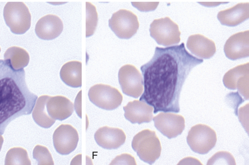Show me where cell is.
I'll return each instance as SVG.
<instances>
[{"mask_svg": "<svg viewBox=\"0 0 249 165\" xmlns=\"http://www.w3.org/2000/svg\"><path fill=\"white\" fill-rule=\"evenodd\" d=\"M49 115L55 120L62 121L69 117L74 110L73 103L62 95L49 96L46 103Z\"/></svg>", "mask_w": 249, "mask_h": 165, "instance_id": "2e32d148", "label": "cell"}, {"mask_svg": "<svg viewBox=\"0 0 249 165\" xmlns=\"http://www.w3.org/2000/svg\"><path fill=\"white\" fill-rule=\"evenodd\" d=\"M110 165H136L134 158L128 154H123L117 156Z\"/></svg>", "mask_w": 249, "mask_h": 165, "instance_id": "83f0119b", "label": "cell"}, {"mask_svg": "<svg viewBox=\"0 0 249 165\" xmlns=\"http://www.w3.org/2000/svg\"><path fill=\"white\" fill-rule=\"evenodd\" d=\"M246 74H249V62L237 66L228 71L223 77V84L229 89L236 90V81L241 76Z\"/></svg>", "mask_w": 249, "mask_h": 165, "instance_id": "7402d4cb", "label": "cell"}, {"mask_svg": "<svg viewBox=\"0 0 249 165\" xmlns=\"http://www.w3.org/2000/svg\"><path fill=\"white\" fill-rule=\"evenodd\" d=\"M203 62L186 50L184 42L156 47L152 58L141 67L144 91L140 100L152 106L154 113L179 112L183 85L192 69Z\"/></svg>", "mask_w": 249, "mask_h": 165, "instance_id": "6da1fadb", "label": "cell"}, {"mask_svg": "<svg viewBox=\"0 0 249 165\" xmlns=\"http://www.w3.org/2000/svg\"><path fill=\"white\" fill-rule=\"evenodd\" d=\"M4 60H9L12 68L16 70L26 67L30 60L28 52L24 49L12 46L8 48L4 54Z\"/></svg>", "mask_w": 249, "mask_h": 165, "instance_id": "44dd1931", "label": "cell"}, {"mask_svg": "<svg viewBox=\"0 0 249 165\" xmlns=\"http://www.w3.org/2000/svg\"><path fill=\"white\" fill-rule=\"evenodd\" d=\"M186 46L193 55L201 59H209L216 52L215 43L201 34L189 36Z\"/></svg>", "mask_w": 249, "mask_h": 165, "instance_id": "ac0fdd59", "label": "cell"}, {"mask_svg": "<svg viewBox=\"0 0 249 165\" xmlns=\"http://www.w3.org/2000/svg\"><path fill=\"white\" fill-rule=\"evenodd\" d=\"M88 96L93 104L106 110L116 109L123 101V96L118 89L103 84L92 86L89 91Z\"/></svg>", "mask_w": 249, "mask_h": 165, "instance_id": "52a82bcc", "label": "cell"}, {"mask_svg": "<svg viewBox=\"0 0 249 165\" xmlns=\"http://www.w3.org/2000/svg\"><path fill=\"white\" fill-rule=\"evenodd\" d=\"M131 146L140 159L149 165L154 164L160 155V140L156 132L149 129L136 134L133 138Z\"/></svg>", "mask_w": 249, "mask_h": 165, "instance_id": "3957f363", "label": "cell"}, {"mask_svg": "<svg viewBox=\"0 0 249 165\" xmlns=\"http://www.w3.org/2000/svg\"><path fill=\"white\" fill-rule=\"evenodd\" d=\"M3 143V138L1 134H0V151L1 150Z\"/></svg>", "mask_w": 249, "mask_h": 165, "instance_id": "f546056e", "label": "cell"}, {"mask_svg": "<svg viewBox=\"0 0 249 165\" xmlns=\"http://www.w3.org/2000/svg\"><path fill=\"white\" fill-rule=\"evenodd\" d=\"M119 82L124 93L138 98L143 91L142 75L135 66L131 64L123 66L118 73Z\"/></svg>", "mask_w": 249, "mask_h": 165, "instance_id": "9c48e42d", "label": "cell"}, {"mask_svg": "<svg viewBox=\"0 0 249 165\" xmlns=\"http://www.w3.org/2000/svg\"><path fill=\"white\" fill-rule=\"evenodd\" d=\"M224 51L225 55L232 60L249 56V31L240 32L231 36L226 41Z\"/></svg>", "mask_w": 249, "mask_h": 165, "instance_id": "7c38bea8", "label": "cell"}, {"mask_svg": "<svg viewBox=\"0 0 249 165\" xmlns=\"http://www.w3.org/2000/svg\"><path fill=\"white\" fill-rule=\"evenodd\" d=\"M3 17L6 25L15 34H23L30 28L31 15L23 2H8L3 9Z\"/></svg>", "mask_w": 249, "mask_h": 165, "instance_id": "277c9868", "label": "cell"}, {"mask_svg": "<svg viewBox=\"0 0 249 165\" xmlns=\"http://www.w3.org/2000/svg\"><path fill=\"white\" fill-rule=\"evenodd\" d=\"M86 36H92L98 22V14L95 6L89 2H86Z\"/></svg>", "mask_w": 249, "mask_h": 165, "instance_id": "cb8c5ba5", "label": "cell"}, {"mask_svg": "<svg viewBox=\"0 0 249 165\" xmlns=\"http://www.w3.org/2000/svg\"><path fill=\"white\" fill-rule=\"evenodd\" d=\"M123 109L125 118L132 124L149 123L153 119V107L142 101H130Z\"/></svg>", "mask_w": 249, "mask_h": 165, "instance_id": "9a60e30c", "label": "cell"}, {"mask_svg": "<svg viewBox=\"0 0 249 165\" xmlns=\"http://www.w3.org/2000/svg\"></svg>", "mask_w": 249, "mask_h": 165, "instance_id": "4dcf8cb0", "label": "cell"}, {"mask_svg": "<svg viewBox=\"0 0 249 165\" xmlns=\"http://www.w3.org/2000/svg\"><path fill=\"white\" fill-rule=\"evenodd\" d=\"M108 25L117 37L129 39L137 33L139 22L137 16L132 12L121 9L112 14Z\"/></svg>", "mask_w": 249, "mask_h": 165, "instance_id": "ba28073f", "label": "cell"}, {"mask_svg": "<svg viewBox=\"0 0 249 165\" xmlns=\"http://www.w3.org/2000/svg\"><path fill=\"white\" fill-rule=\"evenodd\" d=\"M4 164L30 165L31 162L26 149L20 147H15L10 148L7 152Z\"/></svg>", "mask_w": 249, "mask_h": 165, "instance_id": "603a6c76", "label": "cell"}, {"mask_svg": "<svg viewBox=\"0 0 249 165\" xmlns=\"http://www.w3.org/2000/svg\"><path fill=\"white\" fill-rule=\"evenodd\" d=\"M216 141L215 131L204 124L193 126L187 137V142L191 149L200 154L208 153L215 146Z\"/></svg>", "mask_w": 249, "mask_h": 165, "instance_id": "8992f818", "label": "cell"}, {"mask_svg": "<svg viewBox=\"0 0 249 165\" xmlns=\"http://www.w3.org/2000/svg\"><path fill=\"white\" fill-rule=\"evenodd\" d=\"M200 4L208 7L215 6L223 3L222 2H199Z\"/></svg>", "mask_w": 249, "mask_h": 165, "instance_id": "f1b7e54d", "label": "cell"}, {"mask_svg": "<svg viewBox=\"0 0 249 165\" xmlns=\"http://www.w3.org/2000/svg\"><path fill=\"white\" fill-rule=\"evenodd\" d=\"M49 96L41 95L37 99L32 112V117L35 122L40 127L48 128L55 122L51 117L45 109L46 103Z\"/></svg>", "mask_w": 249, "mask_h": 165, "instance_id": "ffe728a7", "label": "cell"}, {"mask_svg": "<svg viewBox=\"0 0 249 165\" xmlns=\"http://www.w3.org/2000/svg\"><path fill=\"white\" fill-rule=\"evenodd\" d=\"M63 29V23L57 16L48 14L41 18L35 27L36 36L43 40H52L58 37Z\"/></svg>", "mask_w": 249, "mask_h": 165, "instance_id": "5bb4252c", "label": "cell"}, {"mask_svg": "<svg viewBox=\"0 0 249 165\" xmlns=\"http://www.w3.org/2000/svg\"><path fill=\"white\" fill-rule=\"evenodd\" d=\"M150 36L159 44L172 46L180 41L178 25L168 17L154 19L149 28Z\"/></svg>", "mask_w": 249, "mask_h": 165, "instance_id": "5b68a950", "label": "cell"}, {"mask_svg": "<svg viewBox=\"0 0 249 165\" xmlns=\"http://www.w3.org/2000/svg\"><path fill=\"white\" fill-rule=\"evenodd\" d=\"M94 139L97 144L105 149H117L124 143L126 135L120 128L104 126L95 132Z\"/></svg>", "mask_w": 249, "mask_h": 165, "instance_id": "4fadbf2b", "label": "cell"}, {"mask_svg": "<svg viewBox=\"0 0 249 165\" xmlns=\"http://www.w3.org/2000/svg\"><path fill=\"white\" fill-rule=\"evenodd\" d=\"M131 4L133 7L137 8L141 12H149L155 10L159 2H132Z\"/></svg>", "mask_w": 249, "mask_h": 165, "instance_id": "4316f807", "label": "cell"}, {"mask_svg": "<svg viewBox=\"0 0 249 165\" xmlns=\"http://www.w3.org/2000/svg\"><path fill=\"white\" fill-rule=\"evenodd\" d=\"M37 99L27 87L24 69L14 70L9 60L0 59V134L15 119L30 115Z\"/></svg>", "mask_w": 249, "mask_h": 165, "instance_id": "7a4b0ae2", "label": "cell"}, {"mask_svg": "<svg viewBox=\"0 0 249 165\" xmlns=\"http://www.w3.org/2000/svg\"><path fill=\"white\" fill-rule=\"evenodd\" d=\"M156 128L168 139L180 135L185 128V119L181 115L162 112L153 118Z\"/></svg>", "mask_w": 249, "mask_h": 165, "instance_id": "8fae6325", "label": "cell"}, {"mask_svg": "<svg viewBox=\"0 0 249 165\" xmlns=\"http://www.w3.org/2000/svg\"><path fill=\"white\" fill-rule=\"evenodd\" d=\"M33 157L37 161L38 165L54 164L50 151L43 146L37 145L35 146L33 151Z\"/></svg>", "mask_w": 249, "mask_h": 165, "instance_id": "d4e9b609", "label": "cell"}, {"mask_svg": "<svg viewBox=\"0 0 249 165\" xmlns=\"http://www.w3.org/2000/svg\"><path fill=\"white\" fill-rule=\"evenodd\" d=\"M236 165L232 155L227 151H219L213 155L207 162V165Z\"/></svg>", "mask_w": 249, "mask_h": 165, "instance_id": "484cf974", "label": "cell"}, {"mask_svg": "<svg viewBox=\"0 0 249 165\" xmlns=\"http://www.w3.org/2000/svg\"><path fill=\"white\" fill-rule=\"evenodd\" d=\"M53 146L61 155H68L74 151L79 141L77 131L69 124H61L54 131Z\"/></svg>", "mask_w": 249, "mask_h": 165, "instance_id": "30bf717a", "label": "cell"}, {"mask_svg": "<svg viewBox=\"0 0 249 165\" xmlns=\"http://www.w3.org/2000/svg\"><path fill=\"white\" fill-rule=\"evenodd\" d=\"M217 18L223 25L237 26L249 18V3H239L231 8L220 11Z\"/></svg>", "mask_w": 249, "mask_h": 165, "instance_id": "e0dca14e", "label": "cell"}, {"mask_svg": "<svg viewBox=\"0 0 249 165\" xmlns=\"http://www.w3.org/2000/svg\"><path fill=\"white\" fill-rule=\"evenodd\" d=\"M60 76L63 82L72 88L82 86V63L78 61H71L65 63L60 71Z\"/></svg>", "mask_w": 249, "mask_h": 165, "instance_id": "d6986e66", "label": "cell"}]
</instances>
